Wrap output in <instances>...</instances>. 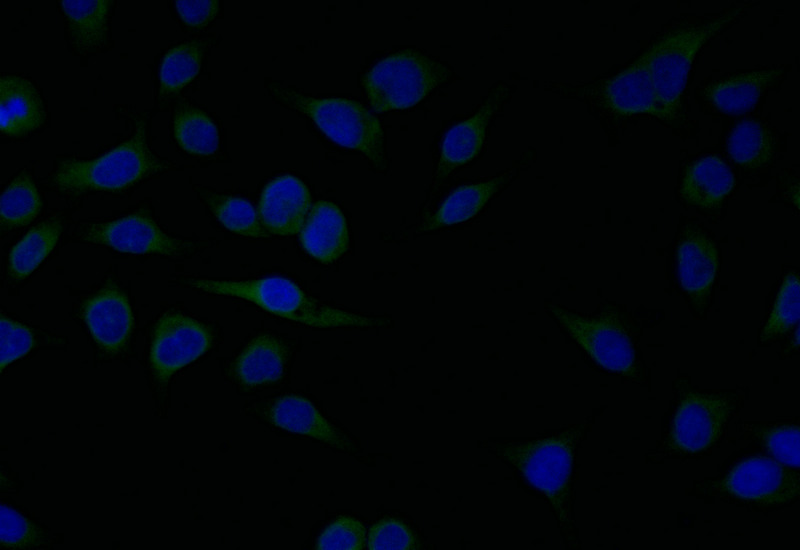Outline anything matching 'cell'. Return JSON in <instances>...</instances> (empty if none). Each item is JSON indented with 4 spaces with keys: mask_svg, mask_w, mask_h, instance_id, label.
I'll use <instances>...</instances> for the list:
<instances>
[{
    "mask_svg": "<svg viewBox=\"0 0 800 550\" xmlns=\"http://www.w3.org/2000/svg\"><path fill=\"white\" fill-rule=\"evenodd\" d=\"M584 429V425H576L547 438L495 446L500 457L545 495L564 526L570 523L572 464Z\"/></svg>",
    "mask_w": 800,
    "mask_h": 550,
    "instance_id": "1",
    "label": "cell"
},
{
    "mask_svg": "<svg viewBox=\"0 0 800 550\" xmlns=\"http://www.w3.org/2000/svg\"><path fill=\"white\" fill-rule=\"evenodd\" d=\"M185 283L205 292L252 301L272 314L314 327L375 326L385 323V320L321 305L307 297L296 284L278 276L248 281L200 279Z\"/></svg>",
    "mask_w": 800,
    "mask_h": 550,
    "instance_id": "2",
    "label": "cell"
},
{
    "mask_svg": "<svg viewBox=\"0 0 800 550\" xmlns=\"http://www.w3.org/2000/svg\"><path fill=\"white\" fill-rule=\"evenodd\" d=\"M163 168L146 144L145 122L141 121L128 141L102 157L61 162L52 181L59 190L69 193L119 191Z\"/></svg>",
    "mask_w": 800,
    "mask_h": 550,
    "instance_id": "3",
    "label": "cell"
},
{
    "mask_svg": "<svg viewBox=\"0 0 800 550\" xmlns=\"http://www.w3.org/2000/svg\"><path fill=\"white\" fill-rule=\"evenodd\" d=\"M273 98L311 117L337 144L363 152L379 168L386 164L378 119L360 103L344 98H313L269 85Z\"/></svg>",
    "mask_w": 800,
    "mask_h": 550,
    "instance_id": "4",
    "label": "cell"
},
{
    "mask_svg": "<svg viewBox=\"0 0 800 550\" xmlns=\"http://www.w3.org/2000/svg\"><path fill=\"white\" fill-rule=\"evenodd\" d=\"M741 10L734 9L705 24L672 30L647 50L652 84L658 103L669 120L678 118L680 114L681 96L696 53Z\"/></svg>",
    "mask_w": 800,
    "mask_h": 550,
    "instance_id": "5",
    "label": "cell"
},
{
    "mask_svg": "<svg viewBox=\"0 0 800 550\" xmlns=\"http://www.w3.org/2000/svg\"><path fill=\"white\" fill-rule=\"evenodd\" d=\"M450 71L424 54L405 49L373 66L363 79L376 112L409 108L444 83Z\"/></svg>",
    "mask_w": 800,
    "mask_h": 550,
    "instance_id": "6",
    "label": "cell"
},
{
    "mask_svg": "<svg viewBox=\"0 0 800 550\" xmlns=\"http://www.w3.org/2000/svg\"><path fill=\"white\" fill-rule=\"evenodd\" d=\"M549 311L566 332L604 369L636 376L635 350L617 311L604 308L594 316H583L558 305Z\"/></svg>",
    "mask_w": 800,
    "mask_h": 550,
    "instance_id": "7",
    "label": "cell"
},
{
    "mask_svg": "<svg viewBox=\"0 0 800 550\" xmlns=\"http://www.w3.org/2000/svg\"><path fill=\"white\" fill-rule=\"evenodd\" d=\"M712 488L740 500L763 505H782L800 492L799 472L768 457L754 456L740 463L712 484Z\"/></svg>",
    "mask_w": 800,
    "mask_h": 550,
    "instance_id": "8",
    "label": "cell"
},
{
    "mask_svg": "<svg viewBox=\"0 0 800 550\" xmlns=\"http://www.w3.org/2000/svg\"><path fill=\"white\" fill-rule=\"evenodd\" d=\"M210 329L180 313L164 314L153 332L150 362L156 378L167 381L177 370L196 360L211 346Z\"/></svg>",
    "mask_w": 800,
    "mask_h": 550,
    "instance_id": "9",
    "label": "cell"
},
{
    "mask_svg": "<svg viewBox=\"0 0 800 550\" xmlns=\"http://www.w3.org/2000/svg\"><path fill=\"white\" fill-rule=\"evenodd\" d=\"M732 404L718 394L689 393L676 411L668 446L685 453H697L720 437Z\"/></svg>",
    "mask_w": 800,
    "mask_h": 550,
    "instance_id": "10",
    "label": "cell"
},
{
    "mask_svg": "<svg viewBox=\"0 0 800 550\" xmlns=\"http://www.w3.org/2000/svg\"><path fill=\"white\" fill-rule=\"evenodd\" d=\"M83 239L93 244L107 245L120 252L137 254L160 253L178 256L186 248L183 241L165 234L144 212L111 222L93 224Z\"/></svg>",
    "mask_w": 800,
    "mask_h": 550,
    "instance_id": "11",
    "label": "cell"
},
{
    "mask_svg": "<svg viewBox=\"0 0 800 550\" xmlns=\"http://www.w3.org/2000/svg\"><path fill=\"white\" fill-rule=\"evenodd\" d=\"M310 205V193L306 185L294 176L284 175L265 186L258 217L270 235H295L303 229Z\"/></svg>",
    "mask_w": 800,
    "mask_h": 550,
    "instance_id": "12",
    "label": "cell"
},
{
    "mask_svg": "<svg viewBox=\"0 0 800 550\" xmlns=\"http://www.w3.org/2000/svg\"><path fill=\"white\" fill-rule=\"evenodd\" d=\"M676 258L683 291L697 309H704L718 268L714 242L699 229L688 227L677 244Z\"/></svg>",
    "mask_w": 800,
    "mask_h": 550,
    "instance_id": "13",
    "label": "cell"
},
{
    "mask_svg": "<svg viewBox=\"0 0 800 550\" xmlns=\"http://www.w3.org/2000/svg\"><path fill=\"white\" fill-rule=\"evenodd\" d=\"M82 315L94 340L108 352H118L132 331L128 299L115 285L109 284L87 299Z\"/></svg>",
    "mask_w": 800,
    "mask_h": 550,
    "instance_id": "14",
    "label": "cell"
},
{
    "mask_svg": "<svg viewBox=\"0 0 800 550\" xmlns=\"http://www.w3.org/2000/svg\"><path fill=\"white\" fill-rule=\"evenodd\" d=\"M647 59L646 51L623 72L607 80L601 90L602 104L621 115L646 113L669 121L658 103Z\"/></svg>",
    "mask_w": 800,
    "mask_h": 550,
    "instance_id": "15",
    "label": "cell"
},
{
    "mask_svg": "<svg viewBox=\"0 0 800 550\" xmlns=\"http://www.w3.org/2000/svg\"><path fill=\"white\" fill-rule=\"evenodd\" d=\"M505 88L493 89L486 103L471 118L453 126L446 134L435 174L436 183L444 180L456 167L476 157L482 147L491 116L504 99Z\"/></svg>",
    "mask_w": 800,
    "mask_h": 550,
    "instance_id": "16",
    "label": "cell"
},
{
    "mask_svg": "<svg viewBox=\"0 0 800 550\" xmlns=\"http://www.w3.org/2000/svg\"><path fill=\"white\" fill-rule=\"evenodd\" d=\"M264 415L272 425L291 433L314 437L341 450L352 447L344 434L301 396L286 395L272 401Z\"/></svg>",
    "mask_w": 800,
    "mask_h": 550,
    "instance_id": "17",
    "label": "cell"
},
{
    "mask_svg": "<svg viewBox=\"0 0 800 550\" xmlns=\"http://www.w3.org/2000/svg\"><path fill=\"white\" fill-rule=\"evenodd\" d=\"M300 240L312 257L328 263L344 254L349 245L346 219L330 201H318L301 230Z\"/></svg>",
    "mask_w": 800,
    "mask_h": 550,
    "instance_id": "18",
    "label": "cell"
},
{
    "mask_svg": "<svg viewBox=\"0 0 800 550\" xmlns=\"http://www.w3.org/2000/svg\"><path fill=\"white\" fill-rule=\"evenodd\" d=\"M0 93V127L4 134L23 136L43 124V105L31 82L19 76L3 75Z\"/></svg>",
    "mask_w": 800,
    "mask_h": 550,
    "instance_id": "19",
    "label": "cell"
},
{
    "mask_svg": "<svg viewBox=\"0 0 800 550\" xmlns=\"http://www.w3.org/2000/svg\"><path fill=\"white\" fill-rule=\"evenodd\" d=\"M286 359V347L278 339L260 335L237 357L233 374L240 385L248 388L273 383L282 377Z\"/></svg>",
    "mask_w": 800,
    "mask_h": 550,
    "instance_id": "20",
    "label": "cell"
},
{
    "mask_svg": "<svg viewBox=\"0 0 800 550\" xmlns=\"http://www.w3.org/2000/svg\"><path fill=\"white\" fill-rule=\"evenodd\" d=\"M733 186L734 177L730 168L712 155L687 167L680 194L688 204L712 209L720 205Z\"/></svg>",
    "mask_w": 800,
    "mask_h": 550,
    "instance_id": "21",
    "label": "cell"
},
{
    "mask_svg": "<svg viewBox=\"0 0 800 550\" xmlns=\"http://www.w3.org/2000/svg\"><path fill=\"white\" fill-rule=\"evenodd\" d=\"M782 70H765L741 73L710 84L706 98L720 111L741 114L751 109L780 75Z\"/></svg>",
    "mask_w": 800,
    "mask_h": 550,
    "instance_id": "22",
    "label": "cell"
},
{
    "mask_svg": "<svg viewBox=\"0 0 800 550\" xmlns=\"http://www.w3.org/2000/svg\"><path fill=\"white\" fill-rule=\"evenodd\" d=\"M510 178L511 175L506 172L486 182L458 187L427 218L421 230L428 231L472 218Z\"/></svg>",
    "mask_w": 800,
    "mask_h": 550,
    "instance_id": "23",
    "label": "cell"
},
{
    "mask_svg": "<svg viewBox=\"0 0 800 550\" xmlns=\"http://www.w3.org/2000/svg\"><path fill=\"white\" fill-rule=\"evenodd\" d=\"M110 4L108 0L60 1L70 39L79 52L98 48L106 42Z\"/></svg>",
    "mask_w": 800,
    "mask_h": 550,
    "instance_id": "24",
    "label": "cell"
},
{
    "mask_svg": "<svg viewBox=\"0 0 800 550\" xmlns=\"http://www.w3.org/2000/svg\"><path fill=\"white\" fill-rule=\"evenodd\" d=\"M61 221L54 218L32 228L10 252L8 270L13 279L27 277L54 248L61 233Z\"/></svg>",
    "mask_w": 800,
    "mask_h": 550,
    "instance_id": "25",
    "label": "cell"
},
{
    "mask_svg": "<svg viewBox=\"0 0 800 550\" xmlns=\"http://www.w3.org/2000/svg\"><path fill=\"white\" fill-rule=\"evenodd\" d=\"M174 136L188 153L209 156L219 147V134L214 122L202 111L181 103L174 115Z\"/></svg>",
    "mask_w": 800,
    "mask_h": 550,
    "instance_id": "26",
    "label": "cell"
},
{
    "mask_svg": "<svg viewBox=\"0 0 800 550\" xmlns=\"http://www.w3.org/2000/svg\"><path fill=\"white\" fill-rule=\"evenodd\" d=\"M774 137L761 123L745 120L738 124L728 138L732 159L745 168L756 169L769 163L775 150Z\"/></svg>",
    "mask_w": 800,
    "mask_h": 550,
    "instance_id": "27",
    "label": "cell"
},
{
    "mask_svg": "<svg viewBox=\"0 0 800 550\" xmlns=\"http://www.w3.org/2000/svg\"><path fill=\"white\" fill-rule=\"evenodd\" d=\"M41 201L29 174L22 172L2 193L0 200L2 229L29 224L39 213Z\"/></svg>",
    "mask_w": 800,
    "mask_h": 550,
    "instance_id": "28",
    "label": "cell"
},
{
    "mask_svg": "<svg viewBox=\"0 0 800 550\" xmlns=\"http://www.w3.org/2000/svg\"><path fill=\"white\" fill-rule=\"evenodd\" d=\"M204 50L200 41L184 42L169 50L160 68L162 95L178 92L198 74Z\"/></svg>",
    "mask_w": 800,
    "mask_h": 550,
    "instance_id": "29",
    "label": "cell"
},
{
    "mask_svg": "<svg viewBox=\"0 0 800 550\" xmlns=\"http://www.w3.org/2000/svg\"><path fill=\"white\" fill-rule=\"evenodd\" d=\"M203 196L216 218L227 229L244 236H271L262 226L253 206L246 200L212 192H205Z\"/></svg>",
    "mask_w": 800,
    "mask_h": 550,
    "instance_id": "30",
    "label": "cell"
},
{
    "mask_svg": "<svg viewBox=\"0 0 800 550\" xmlns=\"http://www.w3.org/2000/svg\"><path fill=\"white\" fill-rule=\"evenodd\" d=\"M800 316V282L796 272H789L782 283L773 310L761 333L769 341L789 333Z\"/></svg>",
    "mask_w": 800,
    "mask_h": 550,
    "instance_id": "31",
    "label": "cell"
},
{
    "mask_svg": "<svg viewBox=\"0 0 800 550\" xmlns=\"http://www.w3.org/2000/svg\"><path fill=\"white\" fill-rule=\"evenodd\" d=\"M366 545V530L355 518L343 516L321 533L315 545L319 550H362Z\"/></svg>",
    "mask_w": 800,
    "mask_h": 550,
    "instance_id": "32",
    "label": "cell"
},
{
    "mask_svg": "<svg viewBox=\"0 0 800 550\" xmlns=\"http://www.w3.org/2000/svg\"><path fill=\"white\" fill-rule=\"evenodd\" d=\"M757 435L777 461L798 468L800 464L799 427L794 424L763 427Z\"/></svg>",
    "mask_w": 800,
    "mask_h": 550,
    "instance_id": "33",
    "label": "cell"
},
{
    "mask_svg": "<svg viewBox=\"0 0 800 550\" xmlns=\"http://www.w3.org/2000/svg\"><path fill=\"white\" fill-rule=\"evenodd\" d=\"M369 550L418 549L419 543L411 529L403 522L388 518L375 523L369 530Z\"/></svg>",
    "mask_w": 800,
    "mask_h": 550,
    "instance_id": "34",
    "label": "cell"
},
{
    "mask_svg": "<svg viewBox=\"0 0 800 550\" xmlns=\"http://www.w3.org/2000/svg\"><path fill=\"white\" fill-rule=\"evenodd\" d=\"M0 514V539L4 547L30 548L39 544V529L31 521L4 504Z\"/></svg>",
    "mask_w": 800,
    "mask_h": 550,
    "instance_id": "35",
    "label": "cell"
},
{
    "mask_svg": "<svg viewBox=\"0 0 800 550\" xmlns=\"http://www.w3.org/2000/svg\"><path fill=\"white\" fill-rule=\"evenodd\" d=\"M33 346L34 337L29 328L1 316V370L27 354Z\"/></svg>",
    "mask_w": 800,
    "mask_h": 550,
    "instance_id": "36",
    "label": "cell"
},
{
    "mask_svg": "<svg viewBox=\"0 0 800 550\" xmlns=\"http://www.w3.org/2000/svg\"><path fill=\"white\" fill-rule=\"evenodd\" d=\"M175 7L182 21L189 27L203 28L218 12L215 0H177Z\"/></svg>",
    "mask_w": 800,
    "mask_h": 550,
    "instance_id": "37",
    "label": "cell"
}]
</instances>
